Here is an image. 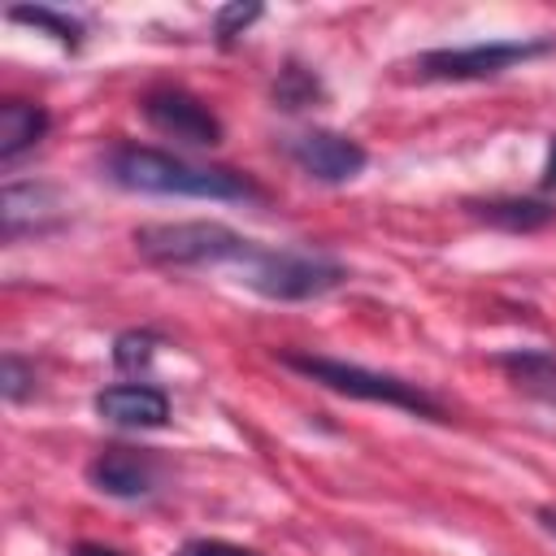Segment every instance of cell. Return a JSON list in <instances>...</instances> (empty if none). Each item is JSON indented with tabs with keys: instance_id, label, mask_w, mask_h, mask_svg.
Returning a JSON list of instances; mask_svg holds the SVG:
<instances>
[{
	"instance_id": "cell-15",
	"label": "cell",
	"mask_w": 556,
	"mask_h": 556,
	"mask_svg": "<svg viewBox=\"0 0 556 556\" xmlns=\"http://www.w3.org/2000/svg\"><path fill=\"white\" fill-rule=\"evenodd\" d=\"M274 104L278 109H287V113H295V109H308V104H317L321 100V83H317V74L313 70H304V65H282L278 70V78H274Z\"/></svg>"
},
{
	"instance_id": "cell-6",
	"label": "cell",
	"mask_w": 556,
	"mask_h": 556,
	"mask_svg": "<svg viewBox=\"0 0 556 556\" xmlns=\"http://www.w3.org/2000/svg\"><path fill=\"white\" fill-rule=\"evenodd\" d=\"M139 113L148 117L152 130H161L174 143H187V148H217L222 143L217 113L204 100H195L191 91H182V87H152V91H143Z\"/></svg>"
},
{
	"instance_id": "cell-2",
	"label": "cell",
	"mask_w": 556,
	"mask_h": 556,
	"mask_svg": "<svg viewBox=\"0 0 556 556\" xmlns=\"http://www.w3.org/2000/svg\"><path fill=\"white\" fill-rule=\"evenodd\" d=\"M278 361L287 369L304 374L308 382L334 391V395L365 400V404H387V408H400V413H413V417L443 421V404L430 391H421L417 382H404L395 374H378V369H365V365H352V361H339V356H317V352H278Z\"/></svg>"
},
{
	"instance_id": "cell-13",
	"label": "cell",
	"mask_w": 556,
	"mask_h": 556,
	"mask_svg": "<svg viewBox=\"0 0 556 556\" xmlns=\"http://www.w3.org/2000/svg\"><path fill=\"white\" fill-rule=\"evenodd\" d=\"M482 222L500 226V230H513V235H530V230H543L556 222V208L547 200H530V195H508V200H482V204H469Z\"/></svg>"
},
{
	"instance_id": "cell-11",
	"label": "cell",
	"mask_w": 556,
	"mask_h": 556,
	"mask_svg": "<svg viewBox=\"0 0 556 556\" xmlns=\"http://www.w3.org/2000/svg\"><path fill=\"white\" fill-rule=\"evenodd\" d=\"M48 135V109L30 100H4L0 104V161H17Z\"/></svg>"
},
{
	"instance_id": "cell-19",
	"label": "cell",
	"mask_w": 556,
	"mask_h": 556,
	"mask_svg": "<svg viewBox=\"0 0 556 556\" xmlns=\"http://www.w3.org/2000/svg\"><path fill=\"white\" fill-rule=\"evenodd\" d=\"M174 556H256V552L252 547H239V543H222V539H191Z\"/></svg>"
},
{
	"instance_id": "cell-1",
	"label": "cell",
	"mask_w": 556,
	"mask_h": 556,
	"mask_svg": "<svg viewBox=\"0 0 556 556\" xmlns=\"http://www.w3.org/2000/svg\"><path fill=\"white\" fill-rule=\"evenodd\" d=\"M104 178L143 195H200V200H248L256 187L222 165H191L161 148L117 143L104 152Z\"/></svg>"
},
{
	"instance_id": "cell-22",
	"label": "cell",
	"mask_w": 556,
	"mask_h": 556,
	"mask_svg": "<svg viewBox=\"0 0 556 556\" xmlns=\"http://www.w3.org/2000/svg\"><path fill=\"white\" fill-rule=\"evenodd\" d=\"M539 521H543L547 534H556V508H539Z\"/></svg>"
},
{
	"instance_id": "cell-10",
	"label": "cell",
	"mask_w": 556,
	"mask_h": 556,
	"mask_svg": "<svg viewBox=\"0 0 556 556\" xmlns=\"http://www.w3.org/2000/svg\"><path fill=\"white\" fill-rule=\"evenodd\" d=\"M96 413L126 430H156L169 421V395L148 382H122L96 395Z\"/></svg>"
},
{
	"instance_id": "cell-4",
	"label": "cell",
	"mask_w": 556,
	"mask_h": 556,
	"mask_svg": "<svg viewBox=\"0 0 556 556\" xmlns=\"http://www.w3.org/2000/svg\"><path fill=\"white\" fill-rule=\"evenodd\" d=\"M243 282L256 295H265V300L300 304V300H321L334 287H343L348 282V269L339 261L321 256V252H295V248L265 252V248H256L243 261Z\"/></svg>"
},
{
	"instance_id": "cell-18",
	"label": "cell",
	"mask_w": 556,
	"mask_h": 556,
	"mask_svg": "<svg viewBox=\"0 0 556 556\" xmlns=\"http://www.w3.org/2000/svg\"><path fill=\"white\" fill-rule=\"evenodd\" d=\"M256 17H261V4H226V9H217L213 30H217V39H222V43H230V39H235V35H243Z\"/></svg>"
},
{
	"instance_id": "cell-3",
	"label": "cell",
	"mask_w": 556,
	"mask_h": 556,
	"mask_svg": "<svg viewBox=\"0 0 556 556\" xmlns=\"http://www.w3.org/2000/svg\"><path fill=\"white\" fill-rule=\"evenodd\" d=\"M135 252L165 269H191V265H226V261L243 265L256 252V243L222 222H152L135 230Z\"/></svg>"
},
{
	"instance_id": "cell-8",
	"label": "cell",
	"mask_w": 556,
	"mask_h": 556,
	"mask_svg": "<svg viewBox=\"0 0 556 556\" xmlns=\"http://www.w3.org/2000/svg\"><path fill=\"white\" fill-rule=\"evenodd\" d=\"M87 482L113 500H148L156 491V460L135 447H104L91 456Z\"/></svg>"
},
{
	"instance_id": "cell-17",
	"label": "cell",
	"mask_w": 556,
	"mask_h": 556,
	"mask_svg": "<svg viewBox=\"0 0 556 556\" xmlns=\"http://www.w3.org/2000/svg\"><path fill=\"white\" fill-rule=\"evenodd\" d=\"M30 387H35V369L22 361V356H4V365H0V391H4V400L9 404H17V400H26L30 395Z\"/></svg>"
},
{
	"instance_id": "cell-21",
	"label": "cell",
	"mask_w": 556,
	"mask_h": 556,
	"mask_svg": "<svg viewBox=\"0 0 556 556\" xmlns=\"http://www.w3.org/2000/svg\"><path fill=\"white\" fill-rule=\"evenodd\" d=\"M543 187H556V143H552V156H547V169H543Z\"/></svg>"
},
{
	"instance_id": "cell-20",
	"label": "cell",
	"mask_w": 556,
	"mask_h": 556,
	"mask_svg": "<svg viewBox=\"0 0 556 556\" xmlns=\"http://www.w3.org/2000/svg\"><path fill=\"white\" fill-rule=\"evenodd\" d=\"M70 556H126V552H117V547H104V543H78Z\"/></svg>"
},
{
	"instance_id": "cell-5",
	"label": "cell",
	"mask_w": 556,
	"mask_h": 556,
	"mask_svg": "<svg viewBox=\"0 0 556 556\" xmlns=\"http://www.w3.org/2000/svg\"><path fill=\"white\" fill-rule=\"evenodd\" d=\"M543 52H552V39H495V43L421 52L413 61V70H417V78H430V83H473V78H495L513 65H526Z\"/></svg>"
},
{
	"instance_id": "cell-9",
	"label": "cell",
	"mask_w": 556,
	"mask_h": 556,
	"mask_svg": "<svg viewBox=\"0 0 556 556\" xmlns=\"http://www.w3.org/2000/svg\"><path fill=\"white\" fill-rule=\"evenodd\" d=\"M56 191L43 187V182H9L0 191V230L4 239H22V235H43L61 222L56 213Z\"/></svg>"
},
{
	"instance_id": "cell-16",
	"label": "cell",
	"mask_w": 556,
	"mask_h": 556,
	"mask_svg": "<svg viewBox=\"0 0 556 556\" xmlns=\"http://www.w3.org/2000/svg\"><path fill=\"white\" fill-rule=\"evenodd\" d=\"M156 334L152 330H122L113 339V365L117 369H148L152 356H156Z\"/></svg>"
},
{
	"instance_id": "cell-7",
	"label": "cell",
	"mask_w": 556,
	"mask_h": 556,
	"mask_svg": "<svg viewBox=\"0 0 556 556\" xmlns=\"http://www.w3.org/2000/svg\"><path fill=\"white\" fill-rule=\"evenodd\" d=\"M287 156L300 165V174L330 182V187L352 182L369 161V152L352 135H339V130H300L287 139Z\"/></svg>"
},
{
	"instance_id": "cell-14",
	"label": "cell",
	"mask_w": 556,
	"mask_h": 556,
	"mask_svg": "<svg viewBox=\"0 0 556 556\" xmlns=\"http://www.w3.org/2000/svg\"><path fill=\"white\" fill-rule=\"evenodd\" d=\"M9 22L35 26V30L52 35V39L65 43V48H78V43H83V22L70 17V13H56V9H48V4H13V9H9Z\"/></svg>"
},
{
	"instance_id": "cell-12",
	"label": "cell",
	"mask_w": 556,
	"mask_h": 556,
	"mask_svg": "<svg viewBox=\"0 0 556 556\" xmlns=\"http://www.w3.org/2000/svg\"><path fill=\"white\" fill-rule=\"evenodd\" d=\"M495 365L534 400L543 404H556V356L552 352H539V348H517V352H504L495 356Z\"/></svg>"
}]
</instances>
